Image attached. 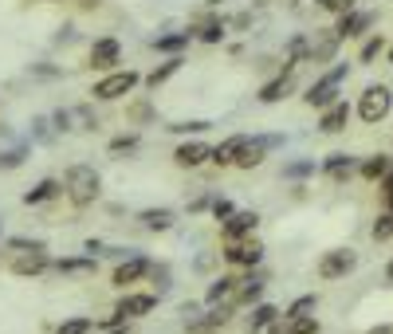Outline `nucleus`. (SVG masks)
Segmentation results:
<instances>
[{"mask_svg":"<svg viewBox=\"0 0 393 334\" xmlns=\"http://www.w3.org/2000/svg\"><path fill=\"white\" fill-rule=\"evenodd\" d=\"M208 213H213V220H220V225H225L228 216L236 213V205L228 201V196H213V205H208Z\"/></svg>","mask_w":393,"mask_h":334,"instance_id":"obj_36","label":"nucleus"},{"mask_svg":"<svg viewBox=\"0 0 393 334\" xmlns=\"http://www.w3.org/2000/svg\"><path fill=\"white\" fill-rule=\"evenodd\" d=\"M389 166H393V161L385 154H373V157H366L362 166H358V173H362V181H382V177L389 173Z\"/></svg>","mask_w":393,"mask_h":334,"instance_id":"obj_27","label":"nucleus"},{"mask_svg":"<svg viewBox=\"0 0 393 334\" xmlns=\"http://www.w3.org/2000/svg\"><path fill=\"white\" fill-rule=\"evenodd\" d=\"M208 154H213L208 142H201V138H185V142H177V149H173V166L177 169H201L208 161Z\"/></svg>","mask_w":393,"mask_h":334,"instance_id":"obj_11","label":"nucleus"},{"mask_svg":"<svg viewBox=\"0 0 393 334\" xmlns=\"http://www.w3.org/2000/svg\"><path fill=\"white\" fill-rule=\"evenodd\" d=\"M12 275H20V279H36V275L51 272V255L48 252H20L16 260L8 264Z\"/></svg>","mask_w":393,"mask_h":334,"instance_id":"obj_13","label":"nucleus"},{"mask_svg":"<svg viewBox=\"0 0 393 334\" xmlns=\"http://www.w3.org/2000/svg\"><path fill=\"white\" fill-rule=\"evenodd\" d=\"M55 334H95V319H87V314H75V319H67V323H59Z\"/></svg>","mask_w":393,"mask_h":334,"instance_id":"obj_29","label":"nucleus"},{"mask_svg":"<svg viewBox=\"0 0 393 334\" xmlns=\"http://www.w3.org/2000/svg\"><path fill=\"white\" fill-rule=\"evenodd\" d=\"M385 275H389V279H393V260H389V267H385Z\"/></svg>","mask_w":393,"mask_h":334,"instance_id":"obj_44","label":"nucleus"},{"mask_svg":"<svg viewBox=\"0 0 393 334\" xmlns=\"http://www.w3.org/2000/svg\"><path fill=\"white\" fill-rule=\"evenodd\" d=\"M358 267V255L350 252V248H331V252H323V260H319V279H326V283H334V279H346V275Z\"/></svg>","mask_w":393,"mask_h":334,"instance_id":"obj_8","label":"nucleus"},{"mask_svg":"<svg viewBox=\"0 0 393 334\" xmlns=\"http://www.w3.org/2000/svg\"><path fill=\"white\" fill-rule=\"evenodd\" d=\"M181 67H185V59H181V55H169L166 63H161V67H154V71H149V75H142V83H146L149 91H157V87H161V83H169V79H173Z\"/></svg>","mask_w":393,"mask_h":334,"instance_id":"obj_23","label":"nucleus"},{"mask_svg":"<svg viewBox=\"0 0 393 334\" xmlns=\"http://www.w3.org/2000/svg\"><path fill=\"white\" fill-rule=\"evenodd\" d=\"M255 228H260V213H255V208H236L225 225H220V240L236 244V240H248Z\"/></svg>","mask_w":393,"mask_h":334,"instance_id":"obj_10","label":"nucleus"},{"mask_svg":"<svg viewBox=\"0 0 393 334\" xmlns=\"http://www.w3.org/2000/svg\"><path fill=\"white\" fill-rule=\"evenodd\" d=\"M279 319V307H272V303H255L252 307V314H248V334H260V330H267V326Z\"/></svg>","mask_w":393,"mask_h":334,"instance_id":"obj_25","label":"nucleus"},{"mask_svg":"<svg viewBox=\"0 0 393 334\" xmlns=\"http://www.w3.org/2000/svg\"><path fill=\"white\" fill-rule=\"evenodd\" d=\"M55 196H63V185H59L55 177H44V181H36V185L24 193V205L39 208V205H48V201H55Z\"/></svg>","mask_w":393,"mask_h":334,"instance_id":"obj_22","label":"nucleus"},{"mask_svg":"<svg viewBox=\"0 0 393 334\" xmlns=\"http://www.w3.org/2000/svg\"><path fill=\"white\" fill-rule=\"evenodd\" d=\"M264 275H252V272H248V275H240V291H236V299H232V311H236V307H255V303H260V295H264Z\"/></svg>","mask_w":393,"mask_h":334,"instance_id":"obj_19","label":"nucleus"},{"mask_svg":"<svg viewBox=\"0 0 393 334\" xmlns=\"http://www.w3.org/2000/svg\"><path fill=\"white\" fill-rule=\"evenodd\" d=\"M157 299H161V295H154V291H122V299L114 303V314L122 319V323L146 319V314L157 311Z\"/></svg>","mask_w":393,"mask_h":334,"instance_id":"obj_7","label":"nucleus"},{"mask_svg":"<svg viewBox=\"0 0 393 334\" xmlns=\"http://www.w3.org/2000/svg\"><path fill=\"white\" fill-rule=\"evenodd\" d=\"M346 75H350V67H346V63H338V67H331L323 79H314L311 87H307L303 102H307V107H311V110H319V114H323L326 107H334V102H338V83H342Z\"/></svg>","mask_w":393,"mask_h":334,"instance_id":"obj_3","label":"nucleus"},{"mask_svg":"<svg viewBox=\"0 0 393 334\" xmlns=\"http://www.w3.org/2000/svg\"><path fill=\"white\" fill-rule=\"evenodd\" d=\"M314 173V161L307 157V161H291V166H284V177H307Z\"/></svg>","mask_w":393,"mask_h":334,"instance_id":"obj_39","label":"nucleus"},{"mask_svg":"<svg viewBox=\"0 0 393 334\" xmlns=\"http://www.w3.org/2000/svg\"><path fill=\"white\" fill-rule=\"evenodd\" d=\"M264 252L267 248L255 240V236H248V240H236V244H225L220 248V260H225L228 267H240V272H252V267L264 264Z\"/></svg>","mask_w":393,"mask_h":334,"instance_id":"obj_6","label":"nucleus"},{"mask_svg":"<svg viewBox=\"0 0 393 334\" xmlns=\"http://www.w3.org/2000/svg\"><path fill=\"white\" fill-rule=\"evenodd\" d=\"M346 122H350V102H346V98H338L334 107H326L323 114H319V130H323V134H342Z\"/></svg>","mask_w":393,"mask_h":334,"instance_id":"obj_15","label":"nucleus"},{"mask_svg":"<svg viewBox=\"0 0 393 334\" xmlns=\"http://www.w3.org/2000/svg\"><path fill=\"white\" fill-rule=\"evenodd\" d=\"M382 201H385V205H389V201H393V169L382 177Z\"/></svg>","mask_w":393,"mask_h":334,"instance_id":"obj_41","label":"nucleus"},{"mask_svg":"<svg viewBox=\"0 0 393 334\" xmlns=\"http://www.w3.org/2000/svg\"><path fill=\"white\" fill-rule=\"evenodd\" d=\"M138 225L146 228V232H169V228L177 225V213L173 208H142V213H138Z\"/></svg>","mask_w":393,"mask_h":334,"instance_id":"obj_17","label":"nucleus"},{"mask_svg":"<svg viewBox=\"0 0 393 334\" xmlns=\"http://www.w3.org/2000/svg\"><path fill=\"white\" fill-rule=\"evenodd\" d=\"M149 279L157 283V295L169 291V283H173V275H169V264H154V267H149Z\"/></svg>","mask_w":393,"mask_h":334,"instance_id":"obj_37","label":"nucleus"},{"mask_svg":"<svg viewBox=\"0 0 393 334\" xmlns=\"http://www.w3.org/2000/svg\"><path fill=\"white\" fill-rule=\"evenodd\" d=\"M248 146V134H232V138H225L220 146H213V154H208V161H213L216 169H228V166H236V157H240V149Z\"/></svg>","mask_w":393,"mask_h":334,"instance_id":"obj_14","label":"nucleus"},{"mask_svg":"<svg viewBox=\"0 0 393 334\" xmlns=\"http://www.w3.org/2000/svg\"><path fill=\"white\" fill-rule=\"evenodd\" d=\"M326 12H338V16H346V12H354V0H319Z\"/></svg>","mask_w":393,"mask_h":334,"instance_id":"obj_40","label":"nucleus"},{"mask_svg":"<svg viewBox=\"0 0 393 334\" xmlns=\"http://www.w3.org/2000/svg\"><path fill=\"white\" fill-rule=\"evenodd\" d=\"M267 334H319V319H314V314H303V319L279 314V319L267 326Z\"/></svg>","mask_w":393,"mask_h":334,"instance_id":"obj_18","label":"nucleus"},{"mask_svg":"<svg viewBox=\"0 0 393 334\" xmlns=\"http://www.w3.org/2000/svg\"><path fill=\"white\" fill-rule=\"evenodd\" d=\"M389 59H393V48H389Z\"/></svg>","mask_w":393,"mask_h":334,"instance_id":"obj_46","label":"nucleus"},{"mask_svg":"<svg viewBox=\"0 0 393 334\" xmlns=\"http://www.w3.org/2000/svg\"><path fill=\"white\" fill-rule=\"evenodd\" d=\"M118 63H122V44H118L114 36H98L95 44H91L87 51V67L91 71H118Z\"/></svg>","mask_w":393,"mask_h":334,"instance_id":"obj_9","label":"nucleus"},{"mask_svg":"<svg viewBox=\"0 0 393 334\" xmlns=\"http://www.w3.org/2000/svg\"><path fill=\"white\" fill-rule=\"evenodd\" d=\"M393 110V91L385 87V83H373V87L362 91V98H358V118H362L366 126H378L385 114Z\"/></svg>","mask_w":393,"mask_h":334,"instance_id":"obj_4","label":"nucleus"},{"mask_svg":"<svg viewBox=\"0 0 393 334\" xmlns=\"http://www.w3.org/2000/svg\"><path fill=\"white\" fill-rule=\"evenodd\" d=\"M169 130H173V134H205V130H213V122H208V118H189V122H173V126H169Z\"/></svg>","mask_w":393,"mask_h":334,"instance_id":"obj_31","label":"nucleus"},{"mask_svg":"<svg viewBox=\"0 0 393 334\" xmlns=\"http://www.w3.org/2000/svg\"><path fill=\"white\" fill-rule=\"evenodd\" d=\"M142 146V138L134 134V130H130V134H118V138H110V154H134V149Z\"/></svg>","mask_w":393,"mask_h":334,"instance_id":"obj_30","label":"nucleus"},{"mask_svg":"<svg viewBox=\"0 0 393 334\" xmlns=\"http://www.w3.org/2000/svg\"><path fill=\"white\" fill-rule=\"evenodd\" d=\"M314 307H319V295H299V299H295L291 307H287V319H303V314H311Z\"/></svg>","mask_w":393,"mask_h":334,"instance_id":"obj_32","label":"nucleus"},{"mask_svg":"<svg viewBox=\"0 0 393 334\" xmlns=\"http://www.w3.org/2000/svg\"><path fill=\"white\" fill-rule=\"evenodd\" d=\"M225 20H208L205 28L196 32V39H205V44H220V39H225Z\"/></svg>","mask_w":393,"mask_h":334,"instance_id":"obj_33","label":"nucleus"},{"mask_svg":"<svg viewBox=\"0 0 393 334\" xmlns=\"http://www.w3.org/2000/svg\"><path fill=\"white\" fill-rule=\"evenodd\" d=\"M51 272H59V275H95L98 260L95 255H63V260H51Z\"/></svg>","mask_w":393,"mask_h":334,"instance_id":"obj_20","label":"nucleus"},{"mask_svg":"<svg viewBox=\"0 0 393 334\" xmlns=\"http://www.w3.org/2000/svg\"><path fill=\"white\" fill-rule=\"evenodd\" d=\"M189 39H193V32H169V36H157V39H154V51L177 55V51H185V48H189Z\"/></svg>","mask_w":393,"mask_h":334,"instance_id":"obj_28","label":"nucleus"},{"mask_svg":"<svg viewBox=\"0 0 393 334\" xmlns=\"http://www.w3.org/2000/svg\"><path fill=\"white\" fill-rule=\"evenodd\" d=\"M373 240H393V213H382L373 220Z\"/></svg>","mask_w":393,"mask_h":334,"instance_id":"obj_38","label":"nucleus"},{"mask_svg":"<svg viewBox=\"0 0 393 334\" xmlns=\"http://www.w3.org/2000/svg\"><path fill=\"white\" fill-rule=\"evenodd\" d=\"M134 87H142V75L138 71H110V75L95 79V87H91V95H95V102H118V98H130L134 95Z\"/></svg>","mask_w":393,"mask_h":334,"instance_id":"obj_2","label":"nucleus"},{"mask_svg":"<svg viewBox=\"0 0 393 334\" xmlns=\"http://www.w3.org/2000/svg\"><path fill=\"white\" fill-rule=\"evenodd\" d=\"M102 334H130V323H122V326H114V330H102Z\"/></svg>","mask_w":393,"mask_h":334,"instance_id":"obj_43","label":"nucleus"},{"mask_svg":"<svg viewBox=\"0 0 393 334\" xmlns=\"http://www.w3.org/2000/svg\"><path fill=\"white\" fill-rule=\"evenodd\" d=\"M354 169H358V166H354V157H350V154H331V157L323 161V173L331 177V181H346Z\"/></svg>","mask_w":393,"mask_h":334,"instance_id":"obj_26","label":"nucleus"},{"mask_svg":"<svg viewBox=\"0 0 393 334\" xmlns=\"http://www.w3.org/2000/svg\"><path fill=\"white\" fill-rule=\"evenodd\" d=\"M366 334H393V326H385V323H382V326H373V330H366Z\"/></svg>","mask_w":393,"mask_h":334,"instance_id":"obj_42","label":"nucleus"},{"mask_svg":"<svg viewBox=\"0 0 393 334\" xmlns=\"http://www.w3.org/2000/svg\"><path fill=\"white\" fill-rule=\"evenodd\" d=\"M63 196H67V205L71 208H91L102 196V177H98V169L95 166H87V161H75V166H67L63 169Z\"/></svg>","mask_w":393,"mask_h":334,"instance_id":"obj_1","label":"nucleus"},{"mask_svg":"<svg viewBox=\"0 0 393 334\" xmlns=\"http://www.w3.org/2000/svg\"><path fill=\"white\" fill-rule=\"evenodd\" d=\"M149 267H154V260H149V255L130 252L126 260H118V267L110 272V283H114L118 291H134V283L149 279Z\"/></svg>","mask_w":393,"mask_h":334,"instance_id":"obj_5","label":"nucleus"},{"mask_svg":"<svg viewBox=\"0 0 393 334\" xmlns=\"http://www.w3.org/2000/svg\"><path fill=\"white\" fill-rule=\"evenodd\" d=\"M382 51H385V39H382V36H370V39L362 44V55H358V63H373V59L382 55Z\"/></svg>","mask_w":393,"mask_h":334,"instance_id":"obj_34","label":"nucleus"},{"mask_svg":"<svg viewBox=\"0 0 393 334\" xmlns=\"http://www.w3.org/2000/svg\"><path fill=\"white\" fill-rule=\"evenodd\" d=\"M295 91V75H279V79H272V83H264V87H260V102H267V107H272V102H279V98H287Z\"/></svg>","mask_w":393,"mask_h":334,"instance_id":"obj_24","label":"nucleus"},{"mask_svg":"<svg viewBox=\"0 0 393 334\" xmlns=\"http://www.w3.org/2000/svg\"><path fill=\"white\" fill-rule=\"evenodd\" d=\"M208 4H220V0H208Z\"/></svg>","mask_w":393,"mask_h":334,"instance_id":"obj_45","label":"nucleus"},{"mask_svg":"<svg viewBox=\"0 0 393 334\" xmlns=\"http://www.w3.org/2000/svg\"><path fill=\"white\" fill-rule=\"evenodd\" d=\"M236 291H240V275H232V272L216 275L213 283L205 287V307H232Z\"/></svg>","mask_w":393,"mask_h":334,"instance_id":"obj_12","label":"nucleus"},{"mask_svg":"<svg viewBox=\"0 0 393 334\" xmlns=\"http://www.w3.org/2000/svg\"><path fill=\"white\" fill-rule=\"evenodd\" d=\"M338 44H342V39H338V32H334V28L323 32L319 39H311V44H307V63H326V59H334Z\"/></svg>","mask_w":393,"mask_h":334,"instance_id":"obj_21","label":"nucleus"},{"mask_svg":"<svg viewBox=\"0 0 393 334\" xmlns=\"http://www.w3.org/2000/svg\"><path fill=\"white\" fill-rule=\"evenodd\" d=\"M373 24V12H346V16H338V39H358V36H366V28Z\"/></svg>","mask_w":393,"mask_h":334,"instance_id":"obj_16","label":"nucleus"},{"mask_svg":"<svg viewBox=\"0 0 393 334\" xmlns=\"http://www.w3.org/2000/svg\"><path fill=\"white\" fill-rule=\"evenodd\" d=\"M8 248H12V252H48V244H44V240H28V236H12V240H8Z\"/></svg>","mask_w":393,"mask_h":334,"instance_id":"obj_35","label":"nucleus"}]
</instances>
